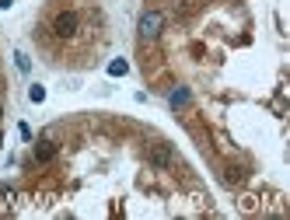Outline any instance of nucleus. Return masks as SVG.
<instances>
[{
	"mask_svg": "<svg viewBox=\"0 0 290 220\" xmlns=\"http://www.w3.org/2000/svg\"><path fill=\"white\" fill-rule=\"evenodd\" d=\"M35 39L49 49L56 42V49H67V53H91L98 42H102V11L94 4H56L49 7V18L46 25L35 32Z\"/></svg>",
	"mask_w": 290,
	"mask_h": 220,
	"instance_id": "nucleus-1",
	"label": "nucleus"
},
{
	"mask_svg": "<svg viewBox=\"0 0 290 220\" xmlns=\"http://www.w3.org/2000/svg\"><path fill=\"white\" fill-rule=\"evenodd\" d=\"M161 28H164V14H161V11H144L140 21H137V32H140L144 42H154V39L161 35Z\"/></svg>",
	"mask_w": 290,
	"mask_h": 220,
	"instance_id": "nucleus-2",
	"label": "nucleus"
},
{
	"mask_svg": "<svg viewBox=\"0 0 290 220\" xmlns=\"http://www.w3.org/2000/svg\"><path fill=\"white\" fill-rule=\"evenodd\" d=\"M189 101H192V91H189V87H175V91L168 94V105H171V108H185Z\"/></svg>",
	"mask_w": 290,
	"mask_h": 220,
	"instance_id": "nucleus-3",
	"label": "nucleus"
},
{
	"mask_svg": "<svg viewBox=\"0 0 290 220\" xmlns=\"http://www.w3.org/2000/svg\"><path fill=\"white\" fill-rule=\"evenodd\" d=\"M56 150H60V147L53 144V140H39V144H35V161H53Z\"/></svg>",
	"mask_w": 290,
	"mask_h": 220,
	"instance_id": "nucleus-4",
	"label": "nucleus"
},
{
	"mask_svg": "<svg viewBox=\"0 0 290 220\" xmlns=\"http://www.w3.org/2000/svg\"><path fill=\"white\" fill-rule=\"evenodd\" d=\"M150 161L164 168V164L171 161V150H168V147H164V144H157V147H154V150H150Z\"/></svg>",
	"mask_w": 290,
	"mask_h": 220,
	"instance_id": "nucleus-5",
	"label": "nucleus"
},
{
	"mask_svg": "<svg viewBox=\"0 0 290 220\" xmlns=\"http://www.w3.org/2000/svg\"><path fill=\"white\" fill-rule=\"evenodd\" d=\"M109 73H112V77H123V73H130V63H126V60H112V63H109Z\"/></svg>",
	"mask_w": 290,
	"mask_h": 220,
	"instance_id": "nucleus-6",
	"label": "nucleus"
},
{
	"mask_svg": "<svg viewBox=\"0 0 290 220\" xmlns=\"http://www.w3.org/2000/svg\"><path fill=\"white\" fill-rule=\"evenodd\" d=\"M28 98H32L35 105H39V101H46V87H42V84H32V91H28Z\"/></svg>",
	"mask_w": 290,
	"mask_h": 220,
	"instance_id": "nucleus-7",
	"label": "nucleus"
},
{
	"mask_svg": "<svg viewBox=\"0 0 290 220\" xmlns=\"http://www.w3.org/2000/svg\"><path fill=\"white\" fill-rule=\"evenodd\" d=\"M14 60H18V70H32V60H28V56H25V53H14Z\"/></svg>",
	"mask_w": 290,
	"mask_h": 220,
	"instance_id": "nucleus-8",
	"label": "nucleus"
},
{
	"mask_svg": "<svg viewBox=\"0 0 290 220\" xmlns=\"http://www.w3.org/2000/svg\"><path fill=\"white\" fill-rule=\"evenodd\" d=\"M0 203H4V206H7V203H14V189H11V185H4V189H0Z\"/></svg>",
	"mask_w": 290,
	"mask_h": 220,
	"instance_id": "nucleus-9",
	"label": "nucleus"
},
{
	"mask_svg": "<svg viewBox=\"0 0 290 220\" xmlns=\"http://www.w3.org/2000/svg\"><path fill=\"white\" fill-rule=\"evenodd\" d=\"M11 4H14V0H0V7H4V11H7V7H11Z\"/></svg>",
	"mask_w": 290,
	"mask_h": 220,
	"instance_id": "nucleus-10",
	"label": "nucleus"
},
{
	"mask_svg": "<svg viewBox=\"0 0 290 220\" xmlns=\"http://www.w3.org/2000/svg\"><path fill=\"white\" fill-rule=\"evenodd\" d=\"M0 116H4V108H0Z\"/></svg>",
	"mask_w": 290,
	"mask_h": 220,
	"instance_id": "nucleus-11",
	"label": "nucleus"
}]
</instances>
